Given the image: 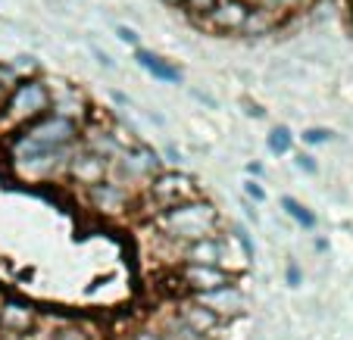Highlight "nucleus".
<instances>
[{
  "label": "nucleus",
  "mask_w": 353,
  "mask_h": 340,
  "mask_svg": "<svg viewBox=\"0 0 353 340\" xmlns=\"http://www.w3.org/2000/svg\"><path fill=\"white\" fill-rule=\"evenodd\" d=\"M157 228L163 231V237H169L172 244H191V240L210 237L219 228V213L213 203L191 197L181 200L175 206H166L157 213Z\"/></svg>",
  "instance_id": "f257e3e1"
},
{
  "label": "nucleus",
  "mask_w": 353,
  "mask_h": 340,
  "mask_svg": "<svg viewBox=\"0 0 353 340\" xmlns=\"http://www.w3.org/2000/svg\"><path fill=\"white\" fill-rule=\"evenodd\" d=\"M54 103V91L50 85L41 78H16L10 85L7 97L0 103V128L3 131H13L22 128L28 122H34L38 116H44Z\"/></svg>",
  "instance_id": "f03ea898"
},
{
  "label": "nucleus",
  "mask_w": 353,
  "mask_h": 340,
  "mask_svg": "<svg viewBox=\"0 0 353 340\" xmlns=\"http://www.w3.org/2000/svg\"><path fill=\"white\" fill-rule=\"evenodd\" d=\"M72 153V147H38V144H32L19 134L13 140V169L19 178L44 181L66 172V162Z\"/></svg>",
  "instance_id": "7ed1b4c3"
},
{
  "label": "nucleus",
  "mask_w": 353,
  "mask_h": 340,
  "mask_svg": "<svg viewBox=\"0 0 353 340\" xmlns=\"http://www.w3.org/2000/svg\"><path fill=\"white\" fill-rule=\"evenodd\" d=\"M79 122L69 119V116H60L54 109H47L44 116H38L34 122L22 125V138L38 144V147H72L79 140Z\"/></svg>",
  "instance_id": "20e7f679"
},
{
  "label": "nucleus",
  "mask_w": 353,
  "mask_h": 340,
  "mask_svg": "<svg viewBox=\"0 0 353 340\" xmlns=\"http://www.w3.org/2000/svg\"><path fill=\"white\" fill-rule=\"evenodd\" d=\"M160 172V156L150 147H141L134 144L132 150H119V153L110 160V178L119 181V184H138V181H150Z\"/></svg>",
  "instance_id": "39448f33"
},
{
  "label": "nucleus",
  "mask_w": 353,
  "mask_h": 340,
  "mask_svg": "<svg viewBox=\"0 0 353 340\" xmlns=\"http://www.w3.org/2000/svg\"><path fill=\"white\" fill-rule=\"evenodd\" d=\"M147 197L157 206V213L166 206H175L181 200H191V197H200L197 184H194L191 175L185 172H157L154 178L147 181Z\"/></svg>",
  "instance_id": "423d86ee"
},
{
  "label": "nucleus",
  "mask_w": 353,
  "mask_h": 340,
  "mask_svg": "<svg viewBox=\"0 0 353 340\" xmlns=\"http://www.w3.org/2000/svg\"><path fill=\"white\" fill-rule=\"evenodd\" d=\"M88 203L103 215H125L132 209V191L107 175L97 184H88Z\"/></svg>",
  "instance_id": "0eeeda50"
},
{
  "label": "nucleus",
  "mask_w": 353,
  "mask_h": 340,
  "mask_svg": "<svg viewBox=\"0 0 353 340\" xmlns=\"http://www.w3.org/2000/svg\"><path fill=\"white\" fill-rule=\"evenodd\" d=\"M179 284L188 287L191 294H207L216 287L234 284V275L222 266H200V262H185V268L179 272Z\"/></svg>",
  "instance_id": "6e6552de"
},
{
  "label": "nucleus",
  "mask_w": 353,
  "mask_h": 340,
  "mask_svg": "<svg viewBox=\"0 0 353 340\" xmlns=\"http://www.w3.org/2000/svg\"><path fill=\"white\" fill-rule=\"evenodd\" d=\"M38 325V309L26 300H16L7 297L0 303V331L10 334V337H28Z\"/></svg>",
  "instance_id": "1a4fd4ad"
},
{
  "label": "nucleus",
  "mask_w": 353,
  "mask_h": 340,
  "mask_svg": "<svg viewBox=\"0 0 353 340\" xmlns=\"http://www.w3.org/2000/svg\"><path fill=\"white\" fill-rule=\"evenodd\" d=\"M247 16H250L247 0H216V7L203 16V22L213 32H244Z\"/></svg>",
  "instance_id": "9d476101"
},
{
  "label": "nucleus",
  "mask_w": 353,
  "mask_h": 340,
  "mask_svg": "<svg viewBox=\"0 0 353 340\" xmlns=\"http://www.w3.org/2000/svg\"><path fill=\"white\" fill-rule=\"evenodd\" d=\"M225 259H232V253H228L225 244H222L216 234L191 240V244H181V262H200V266H222L225 268Z\"/></svg>",
  "instance_id": "9b49d317"
},
{
  "label": "nucleus",
  "mask_w": 353,
  "mask_h": 340,
  "mask_svg": "<svg viewBox=\"0 0 353 340\" xmlns=\"http://www.w3.org/2000/svg\"><path fill=\"white\" fill-rule=\"evenodd\" d=\"M66 172L72 175L79 184H97V181L107 178L110 172V160H103L100 153H94V150H81V153H72L66 162Z\"/></svg>",
  "instance_id": "f8f14e48"
},
{
  "label": "nucleus",
  "mask_w": 353,
  "mask_h": 340,
  "mask_svg": "<svg viewBox=\"0 0 353 340\" xmlns=\"http://www.w3.org/2000/svg\"><path fill=\"white\" fill-rule=\"evenodd\" d=\"M194 300L207 303V306L213 309V312L219 315L222 321H225V319H238V315L244 312V306H247L244 294H241V290H238L234 284L216 287V290H207V294H194Z\"/></svg>",
  "instance_id": "ddd939ff"
},
{
  "label": "nucleus",
  "mask_w": 353,
  "mask_h": 340,
  "mask_svg": "<svg viewBox=\"0 0 353 340\" xmlns=\"http://www.w3.org/2000/svg\"><path fill=\"white\" fill-rule=\"evenodd\" d=\"M175 312H179L197 334H203V337H213V331L222 328V319L207 306V303H200V300H181L179 306H175Z\"/></svg>",
  "instance_id": "4468645a"
},
{
  "label": "nucleus",
  "mask_w": 353,
  "mask_h": 340,
  "mask_svg": "<svg viewBox=\"0 0 353 340\" xmlns=\"http://www.w3.org/2000/svg\"><path fill=\"white\" fill-rule=\"evenodd\" d=\"M134 60H138V66H141V69H147V72L154 75V78L169 81V85L181 81V69H179V66H172L169 60H163V56L150 54V50H134Z\"/></svg>",
  "instance_id": "2eb2a0df"
},
{
  "label": "nucleus",
  "mask_w": 353,
  "mask_h": 340,
  "mask_svg": "<svg viewBox=\"0 0 353 340\" xmlns=\"http://www.w3.org/2000/svg\"><path fill=\"white\" fill-rule=\"evenodd\" d=\"M157 331H160L166 340H210V337H203V334L194 331V328L188 325V321L181 319L179 312H172V315H166V319H160Z\"/></svg>",
  "instance_id": "dca6fc26"
},
{
  "label": "nucleus",
  "mask_w": 353,
  "mask_h": 340,
  "mask_svg": "<svg viewBox=\"0 0 353 340\" xmlns=\"http://www.w3.org/2000/svg\"><path fill=\"white\" fill-rule=\"evenodd\" d=\"M281 206H285V213L291 215L297 225H303V228H316V215L310 213L307 206L300 200H294V197H281Z\"/></svg>",
  "instance_id": "f3484780"
},
{
  "label": "nucleus",
  "mask_w": 353,
  "mask_h": 340,
  "mask_svg": "<svg viewBox=\"0 0 353 340\" xmlns=\"http://www.w3.org/2000/svg\"><path fill=\"white\" fill-rule=\"evenodd\" d=\"M291 140H294L291 128H288V125H275L272 131H269V150H272L275 156H281V153H288V150H291Z\"/></svg>",
  "instance_id": "a211bd4d"
},
{
  "label": "nucleus",
  "mask_w": 353,
  "mask_h": 340,
  "mask_svg": "<svg viewBox=\"0 0 353 340\" xmlns=\"http://www.w3.org/2000/svg\"><path fill=\"white\" fill-rule=\"evenodd\" d=\"M54 340H91V334H88L81 325H63L60 331L54 334Z\"/></svg>",
  "instance_id": "6ab92c4d"
},
{
  "label": "nucleus",
  "mask_w": 353,
  "mask_h": 340,
  "mask_svg": "<svg viewBox=\"0 0 353 340\" xmlns=\"http://www.w3.org/2000/svg\"><path fill=\"white\" fill-rule=\"evenodd\" d=\"M250 3L263 10H272V13H281V10H291L297 0H250Z\"/></svg>",
  "instance_id": "aec40b11"
},
{
  "label": "nucleus",
  "mask_w": 353,
  "mask_h": 340,
  "mask_svg": "<svg viewBox=\"0 0 353 340\" xmlns=\"http://www.w3.org/2000/svg\"><path fill=\"white\" fill-rule=\"evenodd\" d=\"M325 140H332L328 128H307L303 131V144H325Z\"/></svg>",
  "instance_id": "412c9836"
},
{
  "label": "nucleus",
  "mask_w": 353,
  "mask_h": 340,
  "mask_svg": "<svg viewBox=\"0 0 353 340\" xmlns=\"http://www.w3.org/2000/svg\"><path fill=\"white\" fill-rule=\"evenodd\" d=\"M185 7L191 10V13H194V16H197V19H200V16H207L210 10L216 7V0H185Z\"/></svg>",
  "instance_id": "4be33fe9"
},
{
  "label": "nucleus",
  "mask_w": 353,
  "mask_h": 340,
  "mask_svg": "<svg viewBox=\"0 0 353 340\" xmlns=\"http://www.w3.org/2000/svg\"><path fill=\"white\" fill-rule=\"evenodd\" d=\"M234 240H238L241 250H244V259H254V244H250V237H247V231L241 225H234Z\"/></svg>",
  "instance_id": "5701e85b"
},
{
  "label": "nucleus",
  "mask_w": 353,
  "mask_h": 340,
  "mask_svg": "<svg viewBox=\"0 0 353 340\" xmlns=\"http://www.w3.org/2000/svg\"><path fill=\"white\" fill-rule=\"evenodd\" d=\"M116 34H119V41H122V44H128V47H138V34H134V28L119 25V28H116Z\"/></svg>",
  "instance_id": "b1692460"
},
{
  "label": "nucleus",
  "mask_w": 353,
  "mask_h": 340,
  "mask_svg": "<svg viewBox=\"0 0 353 340\" xmlns=\"http://www.w3.org/2000/svg\"><path fill=\"white\" fill-rule=\"evenodd\" d=\"M297 166L303 169V172H310V175H316V169H319V166H316V160H313L310 153H297Z\"/></svg>",
  "instance_id": "393cba45"
},
{
  "label": "nucleus",
  "mask_w": 353,
  "mask_h": 340,
  "mask_svg": "<svg viewBox=\"0 0 353 340\" xmlns=\"http://www.w3.org/2000/svg\"><path fill=\"white\" fill-rule=\"evenodd\" d=\"M132 340H166L160 331H154V328H141V331L132 334Z\"/></svg>",
  "instance_id": "a878e982"
},
{
  "label": "nucleus",
  "mask_w": 353,
  "mask_h": 340,
  "mask_svg": "<svg viewBox=\"0 0 353 340\" xmlns=\"http://www.w3.org/2000/svg\"><path fill=\"white\" fill-rule=\"evenodd\" d=\"M244 191H247V197H254V200H260V203L266 200V191H263V187L256 184V181H250V184H247Z\"/></svg>",
  "instance_id": "bb28decb"
},
{
  "label": "nucleus",
  "mask_w": 353,
  "mask_h": 340,
  "mask_svg": "<svg viewBox=\"0 0 353 340\" xmlns=\"http://www.w3.org/2000/svg\"><path fill=\"white\" fill-rule=\"evenodd\" d=\"M288 284H291V287L300 284V268H297V262H288Z\"/></svg>",
  "instance_id": "cd10ccee"
},
{
  "label": "nucleus",
  "mask_w": 353,
  "mask_h": 340,
  "mask_svg": "<svg viewBox=\"0 0 353 340\" xmlns=\"http://www.w3.org/2000/svg\"><path fill=\"white\" fill-rule=\"evenodd\" d=\"M247 172H250V175H260L263 166H260V162H250V166H247Z\"/></svg>",
  "instance_id": "c85d7f7f"
},
{
  "label": "nucleus",
  "mask_w": 353,
  "mask_h": 340,
  "mask_svg": "<svg viewBox=\"0 0 353 340\" xmlns=\"http://www.w3.org/2000/svg\"><path fill=\"white\" fill-rule=\"evenodd\" d=\"M7 91H10V85H7V81H0V103H3V97H7Z\"/></svg>",
  "instance_id": "c756f323"
},
{
  "label": "nucleus",
  "mask_w": 353,
  "mask_h": 340,
  "mask_svg": "<svg viewBox=\"0 0 353 340\" xmlns=\"http://www.w3.org/2000/svg\"><path fill=\"white\" fill-rule=\"evenodd\" d=\"M163 3H169V7H181L185 0H163Z\"/></svg>",
  "instance_id": "7c9ffc66"
},
{
  "label": "nucleus",
  "mask_w": 353,
  "mask_h": 340,
  "mask_svg": "<svg viewBox=\"0 0 353 340\" xmlns=\"http://www.w3.org/2000/svg\"><path fill=\"white\" fill-rule=\"evenodd\" d=\"M350 22H353V3H350Z\"/></svg>",
  "instance_id": "2f4dec72"
},
{
  "label": "nucleus",
  "mask_w": 353,
  "mask_h": 340,
  "mask_svg": "<svg viewBox=\"0 0 353 340\" xmlns=\"http://www.w3.org/2000/svg\"><path fill=\"white\" fill-rule=\"evenodd\" d=\"M0 340H7V337H0Z\"/></svg>",
  "instance_id": "473e14b6"
}]
</instances>
